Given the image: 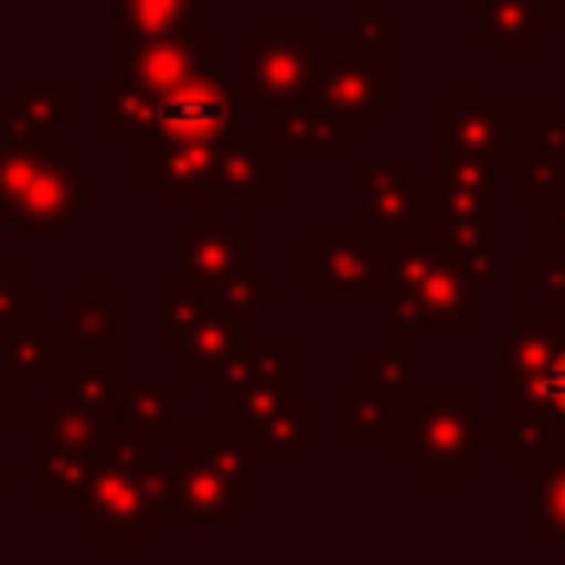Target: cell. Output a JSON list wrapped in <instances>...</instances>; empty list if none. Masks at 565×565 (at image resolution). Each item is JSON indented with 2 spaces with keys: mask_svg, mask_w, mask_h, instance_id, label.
<instances>
[{
  "mask_svg": "<svg viewBox=\"0 0 565 565\" xmlns=\"http://www.w3.org/2000/svg\"><path fill=\"white\" fill-rule=\"evenodd\" d=\"M62 331L57 322H18L0 327V362L22 380V384H53L62 371Z\"/></svg>",
  "mask_w": 565,
  "mask_h": 565,
  "instance_id": "cell-27",
  "label": "cell"
},
{
  "mask_svg": "<svg viewBox=\"0 0 565 565\" xmlns=\"http://www.w3.org/2000/svg\"><path fill=\"white\" fill-rule=\"evenodd\" d=\"M539 207H543V216H539V247H543V256L565 260V185L547 203H539Z\"/></svg>",
  "mask_w": 565,
  "mask_h": 565,
  "instance_id": "cell-42",
  "label": "cell"
},
{
  "mask_svg": "<svg viewBox=\"0 0 565 565\" xmlns=\"http://www.w3.org/2000/svg\"><path fill=\"white\" fill-rule=\"evenodd\" d=\"M278 168L282 159L256 137V141H225L216 177H212V207L199 216H216L230 203L256 199V203H278Z\"/></svg>",
  "mask_w": 565,
  "mask_h": 565,
  "instance_id": "cell-20",
  "label": "cell"
},
{
  "mask_svg": "<svg viewBox=\"0 0 565 565\" xmlns=\"http://www.w3.org/2000/svg\"><path fill=\"white\" fill-rule=\"evenodd\" d=\"M521 110L512 102H481L477 84L437 106V163H516Z\"/></svg>",
  "mask_w": 565,
  "mask_h": 565,
  "instance_id": "cell-8",
  "label": "cell"
},
{
  "mask_svg": "<svg viewBox=\"0 0 565 565\" xmlns=\"http://www.w3.org/2000/svg\"><path fill=\"white\" fill-rule=\"evenodd\" d=\"M238 437L260 455V463H300V455L309 446H318V437H322V411L313 402L296 397V402L278 406L274 415L256 419Z\"/></svg>",
  "mask_w": 565,
  "mask_h": 565,
  "instance_id": "cell-23",
  "label": "cell"
},
{
  "mask_svg": "<svg viewBox=\"0 0 565 565\" xmlns=\"http://www.w3.org/2000/svg\"><path fill=\"white\" fill-rule=\"evenodd\" d=\"M159 446L128 433L124 424L97 455L93 481L75 503V521L97 530L102 543L115 547H154L163 516H159Z\"/></svg>",
  "mask_w": 565,
  "mask_h": 565,
  "instance_id": "cell-1",
  "label": "cell"
},
{
  "mask_svg": "<svg viewBox=\"0 0 565 565\" xmlns=\"http://www.w3.org/2000/svg\"><path fill=\"white\" fill-rule=\"evenodd\" d=\"M313 97L322 106H331L340 119L366 128L384 115V106H393L402 97V71H397V62H384L375 44L358 40L349 31V22H340L335 35H327V44H322Z\"/></svg>",
  "mask_w": 565,
  "mask_h": 565,
  "instance_id": "cell-6",
  "label": "cell"
},
{
  "mask_svg": "<svg viewBox=\"0 0 565 565\" xmlns=\"http://www.w3.org/2000/svg\"><path fill=\"white\" fill-rule=\"evenodd\" d=\"M516 199L521 203H547L565 185V159L556 154H525L516 159Z\"/></svg>",
  "mask_w": 565,
  "mask_h": 565,
  "instance_id": "cell-38",
  "label": "cell"
},
{
  "mask_svg": "<svg viewBox=\"0 0 565 565\" xmlns=\"http://www.w3.org/2000/svg\"><path fill=\"white\" fill-rule=\"evenodd\" d=\"M159 97L128 84V79H102L97 84V132L106 146H137L154 132Z\"/></svg>",
  "mask_w": 565,
  "mask_h": 565,
  "instance_id": "cell-25",
  "label": "cell"
},
{
  "mask_svg": "<svg viewBox=\"0 0 565 565\" xmlns=\"http://www.w3.org/2000/svg\"><path fill=\"white\" fill-rule=\"evenodd\" d=\"M194 441L203 446L207 463L234 486V494L243 499V508H256L260 503V455L238 433H230L221 424H199Z\"/></svg>",
  "mask_w": 565,
  "mask_h": 565,
  "instance_id": "cell-30",
  "label": "cell"
},
{
  "mask_svg": "<svg viewBox=\"0 0 565 565\" xmlns=\"http://www.w3.org/2000/svg\"><path fill=\"white\" fill-rule=\"evenodd\" d=\"M154 305H159V322H154V340L159 344H177L185 335V327L199 318V309L207 305V291L194 287V282H163L154 291Z\"/></svg>",
  "mask_w": 565,
  "mask_h": 565,
  "instance_id": "cell-34",
  "label": "cell"
},
{
  "mask_svg": "<svg viewBox=\"0 0 565 565\" xmlns=\"http://www.w3.org/2000/svg\"><path fill=\"white\" fill-rule=\"evenodd\" d=\"M181 380L177 384H124L119 393V424L146 441L177 446V406H181Z\"/></svg>",
  "mask_w": 565,
  "mask_h": 565,
  "instance_id": "cell-28",
  "label": "cell"
},
{
  "mask_svg": "<svg viewBox=\"0 0 565 565\" xmlns=\"http://www.w3.org/2000/svg\"><path fill=\"white\" fill-rule=\"evenodd\" d=\"M35 318H40V287L26 282L13 260H0V327H18Z\"/></svg>",
  "mask_w": 565,
  "mask_h": 565,
  "instance_id": "cell-37",
  "label": "cell"
},
{
  "mask_svg": "<svg viewBox=\"0 0 565 565\" xmlns=\"http://www.w3.org/2000/svg\"><path fill=\"white\" fill-rule=\"evenodd\" d=\"M35 424H40V441L44 446H66V450H88V455H102V446L110 441V433L119 428V419L93 411V406H79V402H44L35 411Z\"/></svg>",
  "mask_w": 565,
  "mask_h": 565,
  "instance_id": "cell-29",
  "label": "cell"
},
{
  "mask_svg": "<svg viewBox=\"0 0 565 565\" xmlns=\"http://www.w3.org/2000/svg\"><path fill=\"white\" fill-rule=\"evenodd\" d=\"M115 9V26L124 44L150 40V35H194L199 0H102Z\"/></svg>",
  "mask_w": 565,
  "mask_h": 565,
  "instance_id": "cell-31",
  "label": "cell"
},
{
  "mask_svg": "<svg viewBox=\"0 0 565 565\" xmlns=\"http://www.w3.org/2000/svg\"><path fill=\"white\" fill-rule=\"evenodd\" d=\"M384 313L397 331L424 327V322L468 327L481 318V296H477V282L455 265V256L441 243L433 247L411 230L397 238V252H393Z\"/></svg>",
  "mask_w": 565,
  "mask_h": 565,
  "instance_id": "cell-5",
  "label": "cell"
},
{
  "mask_svg": "<svg viewBox=\"0 0 565 565\" xmlns=\"http://www.w3.org/2000/svg\"><path fill=\"white\" fill-rule=\"evenodd\" d=\"M349 31L358 35V40H366V44H375V49H388V44H397V22H388L384 13H380V4H362L353 18H349Z\"/></svg>",
  "mask_w": 565,
  "mask_h": 565,
  "instance_id": "cell-43",
  "label": "cell"
},
{
  "mask_svg": "<svg viewBox=\"0 0 565 565\" xmlns=\"http://www.w3.org/2000/svg\"><path fill=\"white\" fill-rule=\"evenodd\" d=\"M322 44H327V35L318 22H260L247 40L234 44V57L243 66L238 97L260 106L274 97L313 93Z\"/></svg>",
  "mask_w": 565,
  "mask_h": 565,
  "instance_id": "cell-7",
  "label": "cell"
},
{
  "mask_svg": "<svg viewBox=\"0 0 565 565\" xmlns=\"http://www.w3.org/2000/svg\"><path fill=\"white\" fill-rule=\"evenodd\" d=\"M561 424L543 402H534L521 384L503 380L499 397V424L490 428V446L503 463H547L561 450Z\"/></svg>",
  "mask_w": 565,
  "mask_h": 565,
  "instance_id": "cell-18",
  "label": "cell"
},
{
  "mask_svg": "<svg viewBox=\"0 0 565 565\" xmlns=\"http://www.w3.org/2000/svg\"><path fill=\"white\" fill-rule=\"evenodd\" d=\"M397 238L402 234L366 216L327 221L318 238L300 247V282H309L322 305H384Z\"/></svg>",
  "mask_w": 565,
  "mask_h": 565,
  "instance_id": "cell-4",
  "label": "cell"
},
{
  "mask_svg": "<svg viewBox=\"0 0 565 565\" xmlns=\"http://www.w3.org/2000/svg\"><path fill=\"white\" fill-rule=\"evenodd\" d=\"M512 384H521L534 402H543L552 411V419L565 428V335H561V344L552 349V358L530 380H512Z\"/></svg>",
  "mask_w": 565,
  "mask_h": 565,
  "instance_id": "cell-40",
  "label": "cell"
},
{
  "mask_svg": "<svg viewBox=\"0 0 565 565\" xmlns=\"http://www.w3.org/2000/svg\"><path fill=\"white\" fill-rule=\"evenodd\" d=\"M53 322H57L66 349L115 344V335H119V287L115 282H84L71 300L57 305Z\"/></svg>",
  "mask_w": 565,
  "mask_h": 565,
  "instance_id": "cell-24",
  "label": "cell"
},
{
  "mask_svg": "<svg viewBox=\"0 0 565 565\" xmlns=\"http://www.w3.org/2000/svg\"><path fill=\"white\" fill-rule=\"evenodd\" d=\"M358 124L340 119L331 106H322L313 93L305 97H274L256 106V137L282 159V163H322L331 168L344 146L358 141Z\"/></svg>",
  "mask_w": 565,
  "mask_h": 565,
  "instance_id": "cell-9",
  "label": "cell"
},
{
  "mask_svg": "<svg viewBox=\"0 0 565 565\" xmlns=\"http://www.w3.org/2000/svg\"><path fill=\"white\" fill-rule=\"evenodd\" d=\"M221 150L225 146H216V141H177V146H168L159 137H146V141H137V181L150 185L159 203H181V207L207 212Z\"/></svg>",
  "mask_w": 565,
  "mask_h": 565,
  "instance_id": "cell-15",
  "label": "cell"
},
{
  "mask_svg": "<svg viewBox=\"0 0 565 565\" xmlns=\"http://www.w3.org/2000/svg\"><path fill=\"white\" fill-rule=\"evenodd\" d=\"M203 291H207V300H212V305L243 309V313H260L265 305H274V300L282 296L278 287H269V282L260 278V269L230 274V278H221V282H212V287H203Z\"/></svg>",
  "mask_w": 565,
  "mask_h": 565,
  "instance_id": "cell-36",
  "label": "cell"
},
{
  "mask_svg": "<svg viewBox=\"0 0 565 565\" xmlns=\"http://www.w3.org/2000/svg\"><path fill=\"white\" fill-rule=\"evenodd\" d=\"M547 9V22H565V0H543Z\"/></svg>",
  "mask_w": 565,
  "mask_h": 565,
  "instance_id": "cell-46",
  "label": "cell"
},
{
  "mask_svg": "<svg viewBox=\"0 0 565 565\" xmlns=\"http://www.w3.org/2000/svg\"><path fill=\"white\" fill-rule=\"evenodd\" d=\"M97 468V455L88 450H66V446H44L40 441V463H35V503L44 508H75L79 494L88 490Z\"/></svg>",
  "mask_w": 565,
  "mask_h": 565,
  "instance_id": "cell-32",
  "label": "cell"
},
{
  "mask_svg": "<svg viewBox=\"0 0 565 565\" xmlns=\"http://www.w3.org/2000/svg\"><path fill=\"white\" fill-rule=\"evenodd\" d=\"M539 508H543L539 539H543L547 547H565V441H561L556 459L543 463V477H539Z\"/></svg>",
  "mask_w": 565,
  "mask_h": 565,
  "instance_id": "cell-35",
  "label": "cell"
},
{
  "mask_svg": "<svg viewBox=\"0 0 565 565\" xmlns=\"http://www.w3.org/2000/svg\"><path fill=\"white\" fill-rule=\"evenodd\" d=\"M238 88H230L216 71H203L177 88H168L159 97V119H154V132L159 141L177 146V141H234V128H238Z\"/></svg>",
  "mask_w": 565,
  "mask_h": 565,
  "instance_id": "cell-14",
  "label": "cell"
},
{
  "mask_svg": "<svg viewBox=\"0 0 565 565\" xmlns=\"http://www.w3.org/2000/svg\"><path fill=\"white\" fill-rule=\"evenodd\" d=\"M296 397H300V349L291 340L278 344L260 340L252 362L216 388V424L230 433H247L256 419L274 415Z\"/></svg>",
  "mask_w": 565,
  "mask_h": 565,
  "instance_id": "cell-11",
  "label": "cell"
},
{
  "mask_svg": "<svg viewBox=\"0 0 565 565\" xmlns=\"http://www.w3.org/2000/svg\"><path fill=\"white\" fill-rule=\"evenodd\" d=\"M358 199H362L366 221H375L393 234H411L419 212L433 199V181L419 177V163H362Z\"/></svg>",
  "mask_w": 565,
  "mask_h": 565,
  "instance_id": "cell-19",
  "label": "cell"
},
{
  "mask_svg": "<svg viewBox=\"0 0 565 565\" xmlns=\"http://www.w3.org/2000/svg\"><path fill=\"white\" fill-rule=\"evenodd\" d=\"M415 358H419V327H402L393 349L366 340L358 349V380H366L375 388L406 393L415 384Z\"/></svg>",
  "mask_w": 565,
  "mask_h": 565,
  "instance_id": "cell-33",
  "label": "cell"
},
{
  "mask_svg": "<svg viewBox=\"0 0 565 565\" xmlns=\"http://www.w3.org/2000/svg\"><path fill=\"white\" fill-rule=\"evenodd\" d=\"M543 22H547L543 0H477V35L508 66H534L539 62Z\"/></svg>",
  "mask_w": 565,
  "mask_h": 565,
  "instance_id": "cell-21",
  "label": "cell"
},
{
  "mask_svg": "<svg viewBox=\"0 0 565 565\" xmlns=\"http://www.w3.org/2000/svg\"><path fill=\"white\" fill-rule=\"evenodd\" d=\"M243 269H260V225L256 221L194 216V221L177 225V278L181 282L212 287Z\"/></svg>",
  "mask_w": 565,
  "mask_h": 565,
  "instance_id": "cell-13",
  "label": "cell"
},
{
  "mask_svg": "<svg viewBox=\"0 0 565 565\" xmlns=\"http://www.w3.org/2000/svg\"><path fill=\"white\" fill-rule=\"evenodd\" d=\"M79 146L57 141L53 150H26L4 146L0 154V216L13 221L18 243L49 247L62 238L66 225L79 221L84 207L102 203V190L93 181L75 177Z\"/></svg>",
  "mask_w": 565,
  "mask_h": 565,
  "instance_id": "cell-3",
  "label": "cell"
},
{
  "mask_svg": "<svg viewBox=\"0 0 565 565\" xmlns=\"http://www.w3.org/2000/svg\"><path fill=\"white\" fill-rule=\"evenodd\" d=\"M221 62V49L212 40H199V35H150V40H137V44H124V57H119V79L163 97L168 88L203 75V71H216Z\"/></svg>",
  "mask_w": 565,
  "mask_h": 565,
  "instance_id": "cell-16",
  "label": "cell"
},
{
  "mask_svg": "<svg viewBox=\"0 0 565 565\" xmlns=\"http://www.w3.org/2000/svg\"><path fill=\"white\" fill-rule=\"evenodd\" d=\"M243 499L234 486L207 463L199 441H177L172 459L159 463V516L163 525L194 521V525H234Z\"/></svg>",
  "mask_w": 565,
  "mask_h": 565,
  "instance_id": "cell-12",
  "label": "cell"
},
{
  "mask_svg": "<svg viewBox=\"0 0 565 565\" xmlns=\"http://www.w3.org/2000/svg\"><path fill=\"white\" fill-rule=\"evenodd\" d=\"M516 278H521L525 287H534L543 300H552V305H565V260H556V256H539V260H525V265L516 269Z\"/></svg>",
  "mask_w": 565,
  "mask_h": 565,
  "instance_id": "cell-41",
  "label": "cell"
},
{
  "mask_svg": "<svg viewBox=\"0 0 565 565\" xmlns=\"http://www.w3.org/2000/svg\"><path fill=\"white\" fill-rule=\"evenodd\" d=\"M9 486H18V463L0 459V490H9Z\"/></svg>",
  "mask_w": 565,
  "mask_h": 565,
  "instance_id": "cell-45",
  "label": "cell"
},
{
  "mask_svg": "<svg viewBox=\"0 0 565 565\" xmlns=\"http://www.w3.org/2000/svg\"><path fill=\"white\" fill-rule=\"evenodd\" d=\"M18 388H22V380L0 362V428L18 424Z\"/></svg>",
  "mask_w": 565,
  "mask_h": 565,
  "instance_id": "cell-44",
  "label": "cell"
},
{
  "mask_svg": "<svg viewBox=\"0 0 565 565\" xmlns=\"http://www.w3.org/2000/svg\"><path fill=\"white\" fill-rule=\"evenodd\" d=\"M477 406L481 393L472 384H411L397 415V459L428 486H455L490 441Z\"/></svg>",
  "mask_w": 565,
  "mask_h": 565,
  "instance_id": "cell-2",
  "label": "cell"
},
{
  "mask_svg": "<svg viewBox=\"0 0 565 565\" xmlns=\"http://www.w3.org/2000/svg\"><path fill=\"white\" fill-rule=\"evenodd\" d=\"M4 146H9V141H4V137H0V154H4Z\"/></svg>",
  "mask_w": 565,
  "mask_h": 565,
  "instance_id": "cell-47",
  "label": "cell"
},
{
  "mask_svg": "<svg viewBox=\"0 0 565 565\" xmlns=\"http://www.w3.org/2000/svg\"><path fill=\"white\" fill-rule=\"evenodd\" d=\"M340 441L344 446H384L397 441V415H402V393L375 388L366 380H353L340 388Z\"/></svg>",
  "mask_w": 565,
  "mask_h": 565,
  "instance_id": "cell-26",
  "label": "cell"
},
{
  "mask_svg": "<svg viewBox=\"0 0 565 565\" xmlns=\"http://www.w3.org/2000/svg\"><path fill=\"white\" fill-rule=\"evenodd\" d=\"M53 388H57V397H66V402H79V406H93V411L119 419L124 380H119V353H115V344L75 349V353L62 362Z\"/></svg>",
  "mask_w": 565,
  "mask_h": 565,
  "instance_id": "cell-22",
  "label": "cell"
},
{
  "mask_svg": "<svg viewBox=\"0 0 565 565\" xmlns=\"http://www.w3.org/2000/svg\"><path fill=\"white\" fill-rule=\"evenodd\" d=\"M256 349H260V318L207 300L177 340V380L221 388L252 362Z\"/></svg>",
  "mask_w": 565,
  "mask_h": 565,
  "instance_id": "cell-10",
  "label": "cell"
},
{
  "mask_svg": "<svg viewBox=\"0 0 565 565\" xmlns=\"http://www.w3.org/2000/svg\"><path fill=\"white\" fill-rule=\"evenodd\" d=\"M525 154H556V159H565V115L556 110V102H543L539 115L521 124L516 159H525Z\"/></svg>",
  "mask_w": 565,
  "mask_h": 565,
  "instance_id": "cell-39",
  "label": "cell"
},
{
  "mask_svg": "<svg viewBox=\"0 0 565 565\" xmlns=\"http://www.w3.org/2000/svg\"><path fill=\"white\" fill-rule=\"evenodd\" d=\"M79 115V88L71 79L26 84L9 102H0V137L26 150H53L62 124H75Z\"/></svg>",
  "mask_w": 565,
  "mask_h": 565,
  "instance_id": "cell-17",
  "label": "cell"
}]
</instances>
